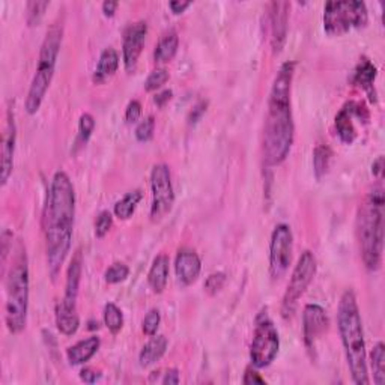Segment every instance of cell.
<instances>
[{"instance_id": "13", "label": "cell", "mask_w": 385, "mask_h": 385, "mask_svg": "<svg viewBox=\"0 0 385 385\" xmlns=\"http://www.w3.org/2000/svg\"><path fill=\"white\" fill-rule=\"evenodd\" d=\"M148 35V24L146 22H137L126 27L122 42V60L128 72H131L143 51V45Z\"/></svg>"}, {"instance_id": "20", "label": "cell", "mask_w": 385, "mask_h": 385, "mask_svg": "<svg viewBox=\"0 0 385 385\" xmlns=\"http://www.w3.org/2000/svg\"><path fill=\"white\" fill-rule=\"evenodd\" d=\"M167 338L161 334H154L146 345L142 347L139 354V364L142 368H149L163 359V355L167 351Z\"/></svg>"}, {"instance_id": "16", "label": "cell", "mask_w": 385, "mask_h": 385, "mask_svg": "<svg viewBox=\"0 0 385 385\" xmlns=\"http://www.w3.org/2000/svg\"><path fill=\"white\" fill-rule=\"evenodd\" d=\"M81 270H83V261H81V253L77 252L72 258L68 271H67V281H65V293H63L62 301L58 307L69 311H77V298L80 290L81 281Z\"/></svg>"}, {"instance_id": "15", "label": "cell", "mask_w": 385, "mask_h": 385, "mask_svg": "<svg viewBox=\"0 0 385 385\" xmlns=\"http://www.w3.org/2000/svg\"><path fill=\"white\" fill-rule=\"evenodd\" d=\"M15 142H17V126L14 121V113L8 110L5 133L2 137V161H0V181L2 186H5L9 177L13 173L14 167V154H15Z\"/></svg>"}, {"instance_id": "45", "label": "cell", "mask_w": 385, "mask_h": 385, "mask_svg": "<svg viewBox=\"0 0 385 385\" xmlns=\"http://www.w3.org/2000/svg\"><path fill=\"white\" fill-rule=\"evenodd\" d=\"M117 6H119L117 2H113V0H106V2L103 3V13H104V15L106 17H113Z\"/></svg>"}, {"instance_id": "40", "label": "cell", "mask_w": 385, "mask_h": 385, "mask_svg": "<svg viewBox=\"0 0 385 385\" xmlns=\"http://www.w3.org/2000/svg\"><path fill=\"white\" fill-rule=\"evenodd\" d=\"M101 378V372L92 369V368H85L80 370V379L86 384H94Z\"/></svg>"}, {"instance_id": "11", "label": "cell", "mask_w": 385, "mask_h": 385, "mask_svg": "<svg viewBox=\"0 0 385 385\" xmlns=\"http://www.w3.org/2000/svg\"><path fill=\"white\" fill-rule=\"evenodd\" d=\"M293 235L290 227L285 223L274 227L270 243V274L272 280L285 276L292 262Z\"/></svg>"}, {"instance_id": "23", "label": "cell", "mask_w": 385, "mask_h": 385, "mask_svg": "<svg viewBox=\"0 0 385 385\" xmlns=\"http://www.w3.org/2000/svg\"><path fill=\"white\" fill-rule=\"evenodd\" d=\"M377 67L373 65V63L369 59H361L359 65L355 68L354 72V85L360 86L363 90L369 94L370 99H375V94H373V83L375 79H377Z\"/></svg>"}, {"instance_id": "33", "label": "cell", "mask_w": 385, "mask_h": 385, "mask_svg": "<svg viewBox=\"0 0 385 385\" xmlns=\"http://www.w3.org/2000/svg\"><path fill=\"white\" fill-rule=\"evenodd\" d=\"M95 130V119L90 113H83L79 119V142L88 143Z\"/></svg>"}, {"instance_id": "6", "label": "cell", "mask_w": 385, "mask_h": 385, "mask_svg": "<svg viewBox=\"0 0 385 385\" xmlns=\"http://www.w3.org/2000/svg\"><path fill=\"white\" fill-rule=\"evenodd\" d=\"M62 35H63L62 24L54 23L42 41L38 67H36L35 76L32 79V83L29 88V92H27L26 104H24L26 112L29 115H35L38 112L45 98V94H47V90L51 85L54 71H56V62L60 51V45H62Z\"/></svg>"}, {"instance_id": "24", "label": "cell", "mask_w": 385, "mask_h": 385, "mask_svg": "<svg viewBox=\"0 0 385 385\" xmlns=\"http://www.w3.org/2000/svg\"><path fill=\"white\" fill-rule=\"evenodd\" d=\"M179 47V38L177 32H169L158 41L154 50V60L157 63H169L177 56Z\"/></svg>"}, {"instance_id": "27", "label": "cell", "mask_w": 385, "mask_h": 385, "mask_svg": "<svg viewBox=\"0 0 385 385\" xmlns=\"http://www.w3.org/2000/svg\"><path fill=\"white\" fill-rule=\"evenodd\" d=\"M56 325L63 336H72L80 327V318L77 311H67L56 307Z\"/></svg>"}, {"instance_id": "8", "label": "cell", "mask_w": 385, "mask_h": 385, "mask_svg": "<svg viewBox=\"0 0 385 385\" xmlns=\"http://www.w3.org/2000/svg\"><path fill=\"white\" fill-rule=\"evenodd\" d=\"M280 350V337L276 325L267 315L261 311L256 318L253 338L250 345V360L253 368L263 369L276 360Z\"/></svg>"}, {"instance_id": "18", "label": "cell", "mask_w": 385, "mask_h": 385, "mask_svg": "<svg viewBox=\"0 0 385 385\" xmlns=\"http://www.w3.org/2000/svg\"><path fill=\"white\" fill-rule=\"evenodd\" d=\"M169 265L170 259L166 253H160L157 258L152 261L148 272V283L155 293H163L167 286Z\"/></svg>"}, {"instance_id": "26", "label": "cell", "mask_w": 385, "mask_h": 385, "mask_svg": "<svg viewBox=\"0 0 385 385\" xmlns=\"http://www.w3.org/2000/svg\"><path fill=\"white\" fill-rule=\"evenodd\" d=\"M370 368L373 373V382L377 385L385 384V346L382 342L375 345L370 354Z\"/></svg>"}, {"instance_id": "30", "label": "cell", "mask_w": 385, "mask_h": 385, "mask_svg": "<svg viewBox=\"0 0 385 385\" xmlns=\"http://www.w3.org/2000/svg\"><path fill=\"white\" fill-rule=\"evenodd\" d=\"M128 276H130V268H128L124 262H115L106 270L104 280L108 285H116V283L126 280Z\"/></svg>"}, {"instance_id": "14", "label": "cell", "mask_w": 385, "mask_h": 385, "mask_svg": "<svg viewBox=\"0 0 385 385\" xmlns=\"http://www.w3.org/2000/svg\"><path fill=\"white\" fill-rule=\"evenodd\" d=\"M289 8L288 2H272L270 3V27H271V47L274 53H280L285 47L288 36L289 23Z\"/></svg>"}, {"instance_id": "12", "label": "cell", "mask_w": 385, "mask_h": 385, "mask_svg": "<svg viewBox=\"0 0 385 385\" xmlns=\"http://www.w3.org/2000/svg\"><path fill=\"white\" fill-rule=\"evenodd\" d=\"M329 327V319L324 307L319 304H307L302 311V337L309 351H313L316 342Z\"/></svg>"}, {"instance_id": "9", "label": "cell", "mask_w": 385, "mask_h": 385, "mask_svg": "<svg viewBox=\"0 0 385 385\" xmlns=\"http://www.w3.org/2000/svg\"><path fill=\"white\" fill-rule=\"evenodd\" d=\"M318 263L315 254L310 250H306L300 256V259L295 265V268L292 271L290 280L288 283V288L285 295H283L281 301V313L285 318H289L293 315V311L297 309L298 301L304 295L306 290L313 281L316 276Z\"/></svg>"}, {"instance_id": "22", "label": "cell", "mask_w": 385, "mask_h": 385, "mask_svg": "<svg viewBox=\"0 0 385 385\" xmlns=\"http://www.w3.org/2000/svg\"><path fill=\"white\" fill-rule=\"evenodd\" d=\"M354 117H355V115H354L352 101H351V103H347L341 110V112L337 113L336 121H334L337 134H338V137H341V140L346 145H351L357 139V130L352 122Z\"/></svg>"}, {"instance_id": "25", "label": "cell", "mask_w": 385, "mask_h": 385, "mask_svg": "<svg viewBox=\"0 0 385 385\" xmlns=\"http://www.w3.org/2000/svg\"><path fill=\"white\" fill-rule=\"evenodd\" d=\"M142 197H143L142 190H133L130 192H126L121 200H117L115 204V208H113L115 215L121 220L131 218L133 214L136 213L137 205L140 204Z\"/></svg>"}, {"instance_id": "5", "label": "cell", "mask_w": 385, "mask_h": 385, "mask_svg": "<svg viewBox=\"0 0 385 385\" xmlns=\"http://www.w3.org/2000/svg\"><path fill=\"white\" fill-rule=\"evenodd\" d=\"M5 322L11 334H20L27 324L29 310V262L26 249L18 244L5 281Z\"/></svg>"}, {"instance_id": "7", "label": "cell", "mask_w": 385, "mask_h": 385, "mask_svg": "<svg viewBox=\"0 0 385 385\" xmlns=\"http://www.w3.org/2000/svg\"><path fill=\"white\" fill-rule=\"evenodd\" d=\"M368 22V8L360 0H338L325 3L324 31L328 35L341 36L352 29H361Z\"/></svg>"}, {"instance_id": "21", "label": "cell", "mask_w": 385, "mask_h": 385, "mask_svg": "<svg viewBox=\"0 0 385 385\" xmlns=\"http://www.w3.org/2000/svg\"><path fill=\"white\" fill-rule=\"evenodd\" d=\"M119 68V54L115 49L108 47L103 50L94 72V83L103 85L108 79H112Z\"/></svg>"}, {"instance_id": "42", "label": "cell", "mask_w": 385, "mask_h": 385, "mask_svg": "<svg viewBox=\"0 0 385 385\" xmlns=\"http://www.w3.org/2000/svg\"><path fill=\"white\" fill-rule=\"evenodd\" d=\"M181 378H179V372L177 369H169L166 373H164V378H163V384H169V385H175V384H179Z\"/></svg>"}, {"instance_id": "3", "label": "cell", "mask_w": 385, "mask_h": 385, "mask_svg": "<svg viewBox=\"0 0 385 385\" xmlns=\"http://www.w3.org/2000/svg\"><path fill=\"white\" fill-rule=\"evenodd\" d=\"M337 325L346 357L351 378L357 385L370 382L368 372V352H366L363 320L355 292L347 289L342 293L337 309Z\"/></svg>"}, {"instance_id": "36", "label": "cell", "mask_w": 385, "mask_h": 385, "mask_svg": "<svg viewBox=\"0 0 385 385\" xmlns=\"http://www.w3.org/2000/svg\"><path fill=\"white\" fill-rule=\"evenodd\" d=\"M113 226V215L110 211H101L95 220V235L97 238H104Z\"/></svg>"}, {"instance_id": "44", "label": "cell", "mask_w": 385, "mask_h": 385, "mask_svg": "<svg viewBox=\"0 0 385 385\" xmlns=\"http://www.w3.org/2000/svg\"><path fill=\"white\" fill-rule=\"evenodd\" d=\"M191 5V2H179V0H173V2L169 3V8L172 9V13L178 15L186 11V9Z\"/></svg>"}, {"instance_id": "19", "label": "cell", "mask_w": 385, "mask_h": 385, "mask_svg": "<svg viewBox=\"0 0 385 385\" xmlns=\"http://www.w3.org/2000/svg\"><path fill=\"white\" fill-rule=\"evenodd\" d=\"M99 345H101L99 337L90 336V337L85 338V341H80L76 345L69 346L67 350V357H68L69 364L79 366V364L88 363L99 350Z\"/></svg>"}, {"instance_id": "4", "label": "cell", "mask_w": 385, "mask_h": 385, "mask_svg": "<svg viewBox=\"0 0 385 385\" xmlns=\"http://www.w3.org/2000/svg\"><path fill=\"white\" fill-rule=\"evenodd\" d=\"M357 227L364 267L369 271H378L384 252V191L381 187H375L366 196Z\"/></svg>"}, {"instance_id": "39", "label": "cell", "mask_w": 385, "mask_h": 385, "mask_svg": "<svg viewBox=\"0 0 385 385\" xmlns=\"http://www.w3.org/2000/svg\"><path fill=\"white\" fill-rule=\"evenodd\" d=\"M243 382L245 385H265V379L253 368H247Z\"/></svg>"}, {"instance_id": "43", "label": "cell", "mask_w": 385, "mask_h": 385, "mask_svg": "<svg viewBox=\"0 0 385 385\" xmlns=\"http://www.w3.org/2000/svg\"><path fill=\"white\" fill-rule=\"evenodd\" d=\"M172 95H173L172 90H163V92H160V94H157L154 97V103L157 104L158 107H164L172 99Z\"/></svg>"}, {"instance_id": "10", "label": "cell", "mask_w": 385, "mask_h": 385, "mask_svg": "<svg viewBox=\"0 0 385 385\" xmlns=\"http://www.w3.org/2000/svg\"><path fill=\"white\" fill-rule=\"evenodd\" d=\"M151 220L154 223L161 222L175 204V191H173L172 175L167 164H155L151 170Z\"/></svg>"}, {"instance_id": "17", "label": "cell", "mask_w": 385, "mask_h": 385, "mask_svg": "<svg viewBox=\"0 0 385 385\" xmlns=\"http://www.w3.org/2000/svg\"><path fill=\"white\" fill-rule=\"evenodd\" d=\"M177 277L184 286H190L195 283L202 271V261L195 250L182 249L177 254L175 261Z\"/></svg>"}, {"instance_id": "35", "label": "cell", "mask_w": 385, "mask_h": 385, "mask_svg": "<svg viewBox=\"0 0 385 385\" xmlns=\"http://www.w3.org/2000/svg\"><path fill=\"white\" fill-rule=\"evenodd\" d=\"M154 131H155V119L154 116H148L136 126L134 136L139 142H148L152 139Z\"/></svg>"}, {"instance_id": "37", "label": "cell", "mask_w": 385, "mask_h": 385, "mask_svg": "<svg viewBox=\"0 0 385 385\" xmlns=\"http://www.w3.org/2000/svg\"><path fill=\"white\" fill-rule=\"evenodd\" d=\"M226 283V274L224 272H214L206 279L205 281V290L209 293V295H215L217 292L223 289Z\"/></svg>"}, {"instance_id": "46", "label": "cell", "mask_w": 385, "mask_h": 385, "mask_svg": "<svg viewBox=\"0 0 385 385\" xmlns=\"http://www.w3.org/2000/svg\"><path fill=\"white\" fill-rule=\"evenodd\" d=\"M372 173L377 178H382V173H384V157H378L377 160L373 161L372 164Z\"/></svg>"}, {"instance_id": "31", "label": "cell", "mask_w": 385, "mask_h": 385, "mask_svg": "<svg viewBox=\"0 0 385 385\" xmlns=\"http://www.w3.org/2000/svg\"><path fill=\"white\" fill-rule=\"evenodd\" d=\"M50 6V2H29L26 6V22L31 27L38 26L45 14V9Z\"/></svg>"}, {"instance_id": "41", "label": "cell", "mask_w": 385, "mask_h": 385, "mask_svg": "<svg viewBox=\"0 0 385 385\" xmlns=\"http://www.w3.org/2000/svg\"><path fill=\"white\" fill-rule=\"evenodd\" d=\"M206 112V103L205 101H200L199 104L195 106V108L191 110V113H190V124H196L199 119L202 117V115H204Z\"/></svg>"}, {"instance_id": "29", "label": "cell", "mask_w": 385, "mask_h": 385, "mask_svg": "<svg viewBox=\"0 0 385 385\" xmlns=\"http://www.w3.org/2000/svg\"><path fill=\"white\" fill-rule=\"evenodd\" d=\"M104 324L112 334H117L124 327V313L115 302H107L104 306Z\"/></svg>"}, {"instance_id": "38", "label": "cell", "mask_w": 385, "mask_h": 385, "mask_svg": "<svg viewBox=\"0 0 385 385\" xmlns=\"http://www.w3.org/2000/svg\"><path fill=\"white\" fill-rule=\"evenodd\" d=\"M142 116V104L137 99H133L128 103L125 110V119L128 124H134L140 119Z\"/></svg>"}, {"instance_id": "34", "label": "cell", "mask_w": 385, "mask_h": 385, "mask_svg": "<svg viewBox=\"0 0 385 385\" xmlns=\"http://www.w3.org/2000/svg\"><path fill=\"white\" fill-rule=\"evenodd\" d=\"M160 322H161V315L157 309H151L148 313H146L143 324H142V329L146 336H154L157 334L158 328H160Z\"/></svg>"}, {"instance_id": "28", "label": "cell", "mask_w": 385, "mask_h": 385, "mask_svg": "<svg viewBox=\"0 0 385 385\" xmlns=\"http://www.w3.org/2000/svg\"><path fill=\"white\" fill-rule=\"evenodd\" d=\"M333 151L327 145H319L313 151V170L318 179L327 175L329 169V163H331Z\"/></svg>"}, {"instance_id": "32", "label": "cell", "mask_w": 385, "mask_h": 385, "mask_svg": "<svg viewBox=\"0 0 385 385\" xmlns=\"http://www.w3.org/2000/svg\"><path fill=\"white\" fill-rule=\"evenodd\" d=\"M169 80V71L166 68H157L151 71L148 79L145 80V90L146 92H154V90L160 89L163 85H166Z\"/></svg>"}, {"instance_id": "1", "label": "cell", "mask_w": 385, "mask_h": 385, "mask_svg": "<svg viewBox=\"0 0 385 385\" xmlns=\"http://www.w3.org/2000/svg\"><path fill=\"white\" fill-rule=\"evenodd\" d=\"M76 215L74 186L63 170L54 173L47 192L44 211L45 252H47L49 272L54 280L65 263L72 241Z\"/></svg>"}, {"instance_id": "2", "label": "cell", "mask_w": 385, "mask_h": 385, "mask_svg": "<svg viewBox=\"0 0 385 385\" xmlns=\"http://www.w3.org/2000/svg\"><path fill=\"white\" fill-rule=\"evenodd\" d=\"M295 67L297 63L293 60L283 63L270 90L263 130V160L268 166H279L285 161L295 139L290 99Z\"/></svg>"}]
</instances>
